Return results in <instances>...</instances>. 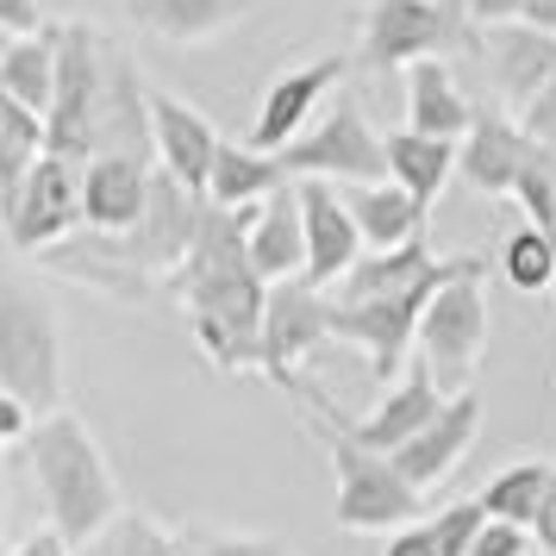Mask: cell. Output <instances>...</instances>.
<instances>
[{
  "label": "cell",
  "mask_w": 556,
  "mask_h": 556,
  "mask_svg": "<svg viewBox=\"0 0 556 556\" xmlns=\"http://www.w3.org/2000/svg\"><path fill=\"white\" fill-rule=\"evenodd\" d=\"M244 226H251V213L206 206L201 231H194V251L176 269V294H181V313H188V331H194V344L206 351V363L226 369V376L263 369V306H269V281L251 269Z\"/></svg>",
  "instance_id": "cell-1"
},
{
  "label": "cell",
  "mask_w": 556,
  "mask_h": 556,
  "mask_svg": "<svg viewBox=\"0 0 556 556\" xmlns=\"http://www.w3.org/2000/svg\"><path fill=\"white\" fill-rule=\"evenodd\" d=\"M26 463L31 481L45 494V513H51V531L81 551V544H101L106 531L119 526V476L106 463L101 438L88 431V419H76L70 406L38 419L26 431Z\"/></svg>",
  "instance_id": "cell-2"
},
{
  "label": "cell",
  "mask_w": 556,
  "mask_h": 556,
  "mask_svg": "<svg viewBox=\"0 0 556 556\" xmlns=\"http://www.w3.org/2000/svg\"><path fill=\"white\" fill-rule=\"evenodd\" d=\"M0 388L31 419L63 413V319L31 276L0 263Z\"/></svg>",
  "instance_id": "cell-3"
},
{
  "label": "cell",
  "mask_w": 556,
  "mask_h": 556,
  "mask_svg": "<svg viewBox=\"0 0 556 556\" xmlns=\"http://www.w3.org/2000/svg\"><path fill=\"white\" fill-rule=\"evenodd\" d=\"M313 426H319V438H326L331 476H338V506H331V519H338V526H344V531H401V526L419 519L426 494L394 469V456L356 444L338 406H331V401L313 406Z\"/></svg>",
  "instance_id": "cell-4"
},
{
  "label": "cell",
  "mask_w": 556,
  "mask_h": 556,
  "mask_svg": "<svg viewBox=\"0 0 556 556\" xmlns=\"http://www.w3.org/2000/svg\"><path fill=\"white\" fill-rule=\"evenodd\" d=\"M481 45L469 0H363L356 13V63L363 70H413L431 56Z\"/></svg>",
  "instance_id": "cell-5"
},
{
  "label": "cell",
  "mask_w": 556,
  "mask_h": 556,
  "mask_svg": "<svg viewBox=\"0 0 556 556\" xmlns=\"http://www.w3.org/2000/svg\"><path fill=\"white\" fill-rule=\"evenodd\" d=\"M113 56L119 45L88 20H56V101H51V156L88 163L94 156V131H101V101L113 81Z\"/></svg>",
  "instance_id": "cell-6"
},
{
  "label": "cell",
  "mask_w": 556,
  "mask_h": 556,
  "mask_svg": "<svg viewBox=\"0 0 556 556\" xmlns=\"http://www.w3.org/2000/svg\"><path fill=\"white\" fill-rule=\"evenodd\" d=\"M481 276H488V263L469 256L463 263V276H451L438 294H431L426 319H419V363L431 369V381L444 388V394H463L469 376H476L481 351H488V294H481Z\"/></svg>",
  "instance_id": "cell-7"
},
{
  "label": "cell",
  "mask_w": 556,
  "mask_h": 556,
  "mask_svg": "<svg viewBox=\"0 0 556 556\" xmlns=\"http://www.w3.org/2000/svg\"><path fill=\"white\" fill-rule=\"evenodd\" d=\"M281 169L288 181H331V188L388 181V144L351 94H331L326 113L281 151Z\"/></svg>",
  "instance_id": "cell-8"
},
{
  "label": "cell",
  "mask_w": 556,
  "mask_h": 556,
  "mask_svg": "<svg viewBox=\"0 0 556 556\" xmlns=\"http://www.w3.org/2000/svg\"><path fill=\"white\" fill-rule=\"evenodd\" d=\"M0 231H7V251L45 256L63 238L81 231V163L70 156H38L31 176L0 201Z\"/></svg>",
  "instance_id": "cell-9"
},
{
  "label": "cell",
  "mask_w": 556,
  "mask_h": 556,
  "mask_svg": "<svg viewBox=\"0 0 556 556\" xmlns=\"http://www.w3.org/2000/svg\"><path fill=\"white\" fill-rule=\"evenodd\" d=\"M331 344V294L313 281H276L263 306V376L288 388L294 401H313L319 388L301 381V363Z\"/></svg>",
  "instance_id": "cell-10"
},
{
  "label": "cell",
  "mask_w": 556,
  "mask_h": 556,
  "mask_svg": "<svg viewBox=\"0 0 556 556\" xmlns=\"http://www.w3.org/2000/svg\"><path fill=\"white\" fill-rule=\"evenodd\" d=\"M344 70H351V56H338V51L313 56V63H294V70H281V76L263 88V101H256V119H251V138H244V144L281 156L306 126H313V119H319V106L338 94Z\"/></svg>",
  "instance_id": "cell-11"
},
{
  "label": "cell",
  "mask_w": 556,
  "mask_h": 556,
  "mask_svg": "<svg viewBox=\"0 0 556 556\" xmlns=\"http://www.w3.org/2000/svg\"><path fill=\"white\" fill-rule=\"evenodd\" d=\"M151 144H156V169L176 176L188 194L206 201V181H213V163H219V144L226 138H219V126L206 119L201 106L151 88Z\"/></svg>",
  "instance_id": "cell-12"
},
{
  "label": "cell",
  "mask_w": 556,
  "mask_h": 556,
  "mask_svg": "<svg viewBox=\"0 0 556 556\" xmlns=\"http://www.w3.org/2000/svg\"><path fill=\"white\" fill-rule=\"evenodd\" d=\"M301 194V226H306V276L313 288H338L363 263V231H356L351 206H344V188L331 181H294Z\"/></svg>",
  "instance_id": "cell-13"
},
{
  "label": "cell",
  "mask_w": 556,
  "mask_h": 556,
  "mask_svg": "<svg viewBox=\"0 0 556 556\" xmlns=\"http://www.w3.org/2000/svg\"><path fill=\"white\" fill-rule=\"evenodd\" d=\"M538 156H544V144L519 126V113H476L469 138L456 144V176L476 194H513Z\"/></svg>",
  "instance_id": "cell-14"
},
{
  "label": "cell",
  "mask_w": 556,
  "mask_h": 556,
  "mask_svg": "<svg viewBox=\"0 0 556 556\" xmlns=\"http://www.w3.org/2000/svg\"><path fill=\"white\" fill-rule=\"evenodd\" d=\"M151 181H156L151 156H88L81 163V226L126 238L151 206Z\"/></svg>",
  "instance_id": "cell-15"
},
{
  "label": "cell",
  "mask_w": 556,
  "mask_h": 556,
  "mask_svg": "<svg viewBox=\"0 0 556 556\" xmlns=\"http://www.w3.org/2000/svg\"><path fill=\"white\" fill-rule=\"evenodd\" d=\"M444 401H451V394L431 381V369H426V363H413V369H406V376L376 401V413H363V419H344V426H351L356 444H369V451L394 456L401 444H413V438H419V431H426L431 419L444 413Z\"/></svg>",
  "instance_id": "cell-16"
},
{
  "label": "cell",
  "mask_w": 556,
  "mask_h": 556,
  "mask_svg": "<svg viewBox=\"0 0 556 556\" xmlns=\"http://www.w3.org/2000/svg\"><path fill=\"white\" fill-rule=\"evenodd\" d=\"M256 13V0H126V20L156 45H176V51H201L219 45L231 26H244Z\"/></svg>",
  "instance_id": "cell-17"
},
{
  "label": "cell",
  "mask_w": 556,
  "mask_h": 556,
  "mask_svg": "<svg viewBox=\"0 0 556 556\" xmlns=\"http://www.w3.org/2000/svg\"><path fill=\"white\" fill-rule=\"evenodd\" d=\"M476 438H481V394H469V388H463V394H451V401H444V413H438V419H431L413 444H401V451H394V469H401V476L426 494V488H438V481H444L456 463L469 456V444H476Z\"/></svg>",
  "instance_id": "cell-18"
},
{
  "label": "cell",
  "mask_w": 556,
  "mask_h": 556,
  "mask_svg": "<svg viewBox=\"0 0 556 556\" xmlns=\"http://www.w3.org/2000/svg\"><path fill=\"white\" fill-rule=\"evenodd\" d=\"M481 56H488V70H494V81H501V94L519 106V113H526V106L556 81V38L551 31H538V26H526V20H513V26H488Z\"/></svg>",
  "instance_id": "cell-19"
},
{
  "label": "cell",
  "mask_w": 556,
  "mask_h": 556,
  "mask_svg": "<svg viewBox=\"0 0 556 556\" xmlns=\"http://www.w3.org/2000/svg\"><path fill=\"white\" fill-rule=\"evenodd\" d=\"M244 251H251V269L269 281V288L306 276V226H301V194H294V181L276 188L263 206H251Z\"/></svg>",
  "instance_id": "cell-20"
},
{
  "label": "cell",
  "mask_w": 556,
  "mask_h": 556,
  "mask_svg": "<svg viewBox=\"0 0 556 556\" xmlns=\"http://www.w3.org/2000/svg\"><path fill=\"white\" fill-rule=\"evenodd\" d=\"M469 126H476V106H469V94H463V81L451 76V63H444V56L413 63V70H406V131L463 144Z\"/></svg>",
  "instance_id": "cell-21"
},
{
  "label": "cell",
  "mask_w": 556,
  "mask_h": 556,
  "mask_svg": "<svg viewBox=\"0 0 556 556\" xmlns=\"http://www.w3.org/2000/svg\"><path fill=\"white\" fill-rule=\"evenodd\" d=\"M344 206H351L356 231H363V251H401L413 238H426V219H431L401 181H356V188H344Z\"/></svg>",
  "instance_id": "cell-22"
},
{
  "label": "cell",
  "mask_w": 556,
  "mask_h": 556,
  "mask_svg": "<svg viewBox=\"0 0 556 556\" xmlns=\"http://www.w3.org/2000/svg\"><path fill=\"white\" fill-rule=\"evenodd\" d=\"M276 188H288L281 156L226 138V144H219V163H213V181H206V206H219V213H251V206H263Z\"/></svg>",
  "instance_id": "cell-23"
},
{
  "label": "cell",
  "mask_w": 556,
  "mask_h": 556,
  "mask_svg": "<svg viewBox=\"0 0 556 556\" xmlns=\"http://www.w3.org/2000/svg\"><path fill=\"white\" fill-rule=\"evenodd\" d=\"M381 144H388V181H401L413 201L438 206V194H444V181L456 176V144H444V138H419V131H381Z\"/></svg>",
  "instance_id": "cell-24"
},
{
  "label": "cell",
  "mask_w": 556,
  "mask_h": 556,
  "mask_svg": "<svg viewBox=\"0 0 556 556\" xmlns=\"http://www.w3.org/2000/svg\"><path fill=\"white\" fill-rule=\"evenodd\" d=\"M0 88L13 94L20 106L45 113L51 119V101H56V20L31 38H13L0 51Z\"/></svg>",
  "instance_id": "cell-25"
},
{
  "label": "cell",
  "mask_w": 556,
  "mask_h": 556,
  "mask_svg": "<svg viewBox=\"0 0 556 556\" xmlns=\"http://www.w3.org/2000/svg\"><path fill=\"white\" fill-rule=\"evenodd\" d=\"M556 488V463H538V456H526V463H506L501 476H488V488H481L476 501L488 506V519H501V526H538V513H544V501H551Z\"/></svg>",
  "instance_id": "cell-26"
},
{
  "label": "cell",
  "mask_w": 556,
  "mask_h": 556,
  "mask_svg": "<svg viewBox=\"0 0 556 556\" xmlns=\"http://www.w3.org/2000/svg\"><path fill=\"white\" fill-rule=\"evenodd\" d=\"M51 151V126H45V113H31L20 106L7 88H0V201L31 176V163Z\"/></svg>",
  "instance_id": "cell-27"
},
{
  "label": "cell",
  "mask_w": 556,
  "mask_h": 556,
  "mask_svg": "<svg viewBox=\"0 0 556 556\" xmlns=\"http://www.w3.org/2000/svg\"><path fill=\"white\" fill-rule=\"evenodd\" d=\"M506 276V288H519V294H544V288H556V251L551 238L538 226H519L513 238L501 244V263H494Z\"/></svg>",
  "instance_id": "cell-28"
},
{
  "label": "cell",
  "mask_w": 556,
  "mask_h": 556,
  "mask_svg": "<svg viewBox=\"0 0 556 556\" xmlns=\"http://www.w3.org/2000/svg\"><path fill=\"white\" fill-rule=\"evenodd\" d=\"M426 526H431V538H438V551L444 556H469L476 551V538H481V526H488V506H481L476 494H469V501H444Z\"/></svg>",
  "instance_id": "cell-29"
},
{
  "label": "cell",
  "mask_w": 556,
  "mask_h": 556,
  "mask_svg": "<svg viewBox=\"0 0 556 556\" xmlns=\"http://www.w3.org/2000/svg\"><path fill=\"white\" fill-rule=\"evenodd\" d=\"M194 556H281L276 538H238V531H188Z\"/></svg>",
  "instance_id": "cell-30"
},
{
  "label": "cell",
  "mask_w": 556,
  "mask_h": 556,
  "mask_svg": "<svg viewBox=\"0 0 556 556\" xmlns=\"http://www.w3.org/2000/svg\"><path fill=\"white\" fill-rule=\"evenodd\" d=\"M469 556H538V544H531L526 526H501V519H488Z\"/></svg>",
  "instance_id": "cell-31"
},
{
  "label": "cell",
  "mask_w": 556,
  "mask_h": 556,
  "mask_svg": "<svg viewBox=\"0 0 556 556\" xmlns=\"http://www.w3.org/2000/svg\"><path fill=\"white\" fill-rule=\"evenodd\" d=\"M381 556H444L438 551V538H431L426 519H413V526L388 531V544H381Z\"/></svg>",
  "instance_id": "cell-32"
},
{
  "label": "cell",
  "mask_w": 556,
  "mask_h": 556,
  "mask_svg": "<svg viewBox=\"0 0 556 556\" xmlns=\"http://www.w3.org/2000/svg\"><path fill=\"white\" fill-rule=\"evenodd\" d=\"M51 20L38 13V0H0V31L7 38H31V31H45Z\"/></svg>",
  "instance_id": "cell-33"
},
{
  "label": "cell",
  "mask_w": 556,
  "mask_h": 556,
  "mask_svg": "<svg viewBox=\"0 0 556 556\" xmlns=\"http://www.w3.org/2000/svg\"><path fill=\"white\" fill-rule=\"evenodd\" d=\"M31 426H38V419H31V413L13 401L7 388H0V444H26V431H31Z\"/></svg>",
  "instance_id": "cell-34"
},
{
  "label": "cell",
  "mask_w": 556,
  "mask_h": 556,
  "mask_svg": "<svg viewBox=\"0 0 556 556\" xmlns=\"http://www.w3.org/2000/svg\"><path fill=\"white\" fill-rule=\"evenodd\" d=\"M469 20L476 26H513V20H526V0H469Z\"/></svg>",
  "instance_id": "cell-35"
},
{
  "label": "cell",
  "mask_w": 556,
  "mask_h": 556,
  "mask_svg": "<svg viewBox=\"0 0 556 556\" xmlns=\"http://www.w3.org/2000/svg\"><path fill=\"white\" fill-rule=\"evenodd\" d=\"M151 544H156V526L126 519V526H119V538H113V556H151Z\"/></svg>",
  "instance_id": "cell-36"
},
{
  "label": "cell",
  "mask_w": 556,
  "mask_h": 556,
  "mask_svg": "<svg viewBox=\"0 0 556 556\" xmlns=\"http://www.w3.org/2000/svg\"><path fill=\"white\" fill-rule=\"evenodd\" d=\"M7 556H70V544H63V538L45 526V531H31V538H20V544H13Z\"/></svg>",
  "instance_id": "cell-37"
},
{
  "label": "cell",
  "mask_w": 556,
  "mask_h": 556,
  "mask_svg": "<svg viewBox=\"0 0 556 556\" xmlns=\"http://www.w3.org/2000/svg\"><path fill=\"white\" fill-rule=\"evenodd\" d=\"M526 26H538V31L556 38V0H526Z\"/></svg>",
  "instance_id": "cell-38"
},
{
  "label": "cell",
  "mask_w": 556,
  "mask_h": 556,
  "mask_svg": "<svg viewBox=\"0 0 556 556\" xmlns=\"http://www.w3.org/2000/svg\"><path fill=\"white\" fill-rule=\"evenodd\" d=\"M70 556H113V544L101 538V544H81V551H70Z\"/></svg>",
  "instance_id": "cell-39"
},
{
  "label": "cell",
  "mask_w": 556,
  "mask_h": 556,
  "mask_svg": "<svg viewBox=\"0 0 556 556\" xmlns=\"http://www.w3.org/2000/svg\"><path fill=\"white\" fill-rule=\"evenodd\" d=\"M0 526H7V481H0Z\"/></svg>",
  "instance_id": "cell-40"
},
{
  "label": "cell",
  "mask_w": 556,
  "mask_h": 556,
  "mask_svg": "<svg viewBox=\"0 0 556 556\" xmlns=\"http://www.w3.org/2000/svg\"><path fill=\"white\" fill-rule=\"evenodd\" d=\"M544 238H551V251H556V226H551V231H544Z\"/></svg>",
  "instance_id": "cell-41"
},
{
  "label": "cell",
  "mask_w": 556,
  "mask_h": 556,
  "mask_svg": "<svg viewBox=\"0 0 556 556\" xmlns=\"http://www.w3.org/2000/svg\"><path fill=\"white\" fill-rule=\"evenodd\" d=\"M7 45H13V38H7V31H0V51H7Z\"/></svg>",
  "instance_id": "cell-42"
}]
</instances>
